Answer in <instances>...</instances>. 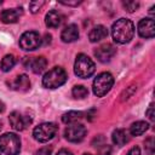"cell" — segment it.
I'll list each match as a JSON object with an SVG mask.
<instances>
[{
	"instance_id": "cell-27",
	"label": "cell",
	"mask_w": 155,
	"mask_h": 155,
	"mask_svg": "<svg viewBox=\"0 0 155 155\" xmlns=\"http://www.w3.org/2000/svg\"><path fill=\"white\" fill-rule=\"evenodd\" d=\"M52 154V147L47 145V147H42L36 151V155H51Z\"/></svg>"
},
{
	"instance_id": "cell-26",
	"label": "cell",
	"mask_w": 155,
	"mask_h": 155,
	"mask_svg": "<svg viewBox=\"0 0 155 155\" xmlns=\"http://www.w3.org/2000/svg\"><path fill=\"white\" fill-rule=\"evenodd\" d=\"M111 154V147L108 144H103L102 147H99L98 150V155H110Z\"/></svg>"
},
{
	"instance_id": "cell-9",
	"label": "cell",
	"mask_w": 155,
	"mask_h": 155,
	"mask_svg": "<svg viewBox=\"0 0 155 155\" xmlns=\"http://www.w3.org/2000/svg\"><path fill=\"white\" fill-rule=\"evenodd\" d=\"M8 120L16 131H23L31 124V119L27 115H22L19 111H12L8 116Z\"/></svg>"
},
{
	"instance_id": "cell-15",
	"label": "cell",
	"mask_w": 155,
	"mask_h": 155,
	"mask_svg": "<svg viewBox=\"0 0 155 155\" xmlns=\"http://www.w3.org/2000/svg\"><path fill=\"white\" fill-rule=\"evenodd\" d=\"M63 42H73L79 39V28L76 24H68L61 33Z\"/></svg>"
},
{
	"instance_id": "cell-2",
	"label": "cell",
	"mask_w": 155,
	"mask_h": 155,
	"mask_svg": "<svg viewBox=\"0 0 155 155\" xmlns=\"http://www.w3.org/2000/svg\"><path fill=\"white\" fill-rule=\"evenodd\" d=\"M68 76L67 73L63 68L61 67H53L52 69H50L42 78V85L46 88H57L59 86H62L63 84H65Z\"/></svg>"
},
{
	"instance_id": "cell-31",
	"label": "cell",
	"mask_w": 155,
	"mask_h": 155,
	"mask_svg": "<svg viewBox=\"0 0 155 155\" xmlns=\"http://www.w3.org/2000/svg\"><path fill=\"white\" fill-rule=\"evenodd\" d=\"M57 155H73V154H71V151H69L68 149H61V150L57 153Z\"/></svg>"
},
{
	"instance_id": "cell-4",
	"label": "cell",
	"mask_w": 155,
	"mask_h": 155,
	"mask_svg": "<svg viewBox=\"0 0 155 155\" xmlns=\"http://www.w3.org/2000/svg\"><path fill=\"white\" fill-rule=\"evenodd\" d=\"M0 151L5 155H18L21 151L19 137L12 132H7L0 136Z\"/></svg>"
},
{
	"instance_id": "cell-18",
	"label": "cell",
	"mask_w": 155,
	"mask_h": 155,
	"mask_svg": "<svg viewBox=\"0 0 155 155\" xmlns=\"http://www.w3.org/2000/svg\"><path fill=\"white\" fill-rule=\"evenodd\" d=\"M111 139H113V143L119 145V147H122L125 145L127 142H128V134L125 130L122 128H117L111 134Z\"/></svg>"
},
{
	"instance_id": "cell-23",
	"label": "cell",
	"mask_w": 155,
	"mask_h": 155,
	"mask_svg": "<svg viewBox=\"0 0 155 155\" xmlns=\"http://www.w3.org/2000/svg\"><path fill=\"white\" fill-rule=\"evenodd\" d=\"M122 6L127 12H134L139 7L138 1H122Z\"/></svg>"
},
{
	"instance_id": "cell-20",
	"label": "cell",
	"mask_w": 155,
	"mask_h": 155,
	"mask_svg": "<svg viewBox=\"0 0 155 155\" xmlns=\"http://www.w3.org/2000/svg\"><path fill=\"white\" fill-rule=\"evenodd\" d=\"M81 117H82V113H81V111H74V110H71V111H68V113L63 114L62 121H63L64 124L70 125V124L78 122Z\"/></svg>"
},
{
	"instance_id": "cell-5",
	"label": "cell",
	"mask_w": 155,
	"mask_h": 155,
	"mask_svg": "<svg viewBox=\"0 0 155 155\" xmlns=\"http://www.w3.org/2000/svg\"><path fill=\"white\" fill-rule=\"evenodd\" d=\"M113 85H114L113 75L108 71H104V73H101L96 76V79L93 80L92 90L97 97H103L111 90Z\"/></svg>"
},
{
	"instance_id": "cell-8",
	"label": "cell",
	"mask_w": 155,
	"mask_h": 155,
	"mask_svg": "<svg viewBox=\"0 0 155 155\" xmlns=\"http://www.w3.org/2000/svg\"><path fill=\"white\" fill-rule=\"evenodd\" d=\"M86 136V128L84 125L74 122L67 126L65 131H64V137L67 140L71 142V143H79L81 142Z\"/></svg>"
},
{
	"instance_id": "cell-22",
	"label": "cell",
	"mask_w": 155,
	"mask_h": 155,
	"mask_svg": "<svg viewBox=\"0 0 155 155\" xmlns=\"http://www.w3.org/2000/svg\"><path fill=\"white\" fill-rule=\"evenodd\" d=\"M71 93H73V97H74V98H76V99H84V98L87 97L88 91H87V88H86L85 86H82V85H76V86L73 87Z\"/></svg>"
},
{
	"instance_id": "cell-34",
	"label": "cell",
	"mask_w": 155,
	"mask_h": 155,
	"mask_svg": "<svg viewBox=\"0 0 155 155\" xmlns=\"http://www.w3.org/2000/svg\"><path fill=\"white\" fill-rule=\"evenodd\" d=\"M1 128H2V122L0 121V130H1Z\"/></svg>"
},
{
	"instance_id": "cell-28",
	"label": "cell",
	"mask_w": 155,
	"mask_h": 155,
	"mask_svg": "<svg viewBox=\"0 0 155 155\" xmlns=\"http://www.w3.org/2000/svg\"><path fill=\"white\" fill-rule=\"evenodd\" d=\"M145 115L149 117L150 121H154L155 120V113H154V104L153 103H150V105L148 107V109L145 111Z\"/></svg>"
},
{
	"instance_id": "cell-16",
	"label": "cell",
	"mask_w": 155,
	"mask_h": 155,
	"mask_svg": "<svg viewBox=\"0 0 155 155\" xmlns=\"http://www.w3.org/2000/svg\"><path fill=\"white\" fill-rule=\"evenodd\" d=\"M63 15L56 10H52L50 12H47L46 17H45V23L48 28H58L62 23H63Z\"/></svg>"
},
{
	"instance_id": "cell-1",
	"label": "cell",
	"mask_w": 155,
	"mask_h": 155,
	"mask_svg": "<svg viewBox=\"0 0 155 155\" xmlns=\"http://www.w3.org/2000/svg\"><path fill=\"white\" fill-rule=\"evenodd\" d=\"M134 35V25L132 21L127 18H120L114 22L111 27V36L117 44H127L133 39Z\"/></svg>"
},
{
	"instance_id": "cell-7",
	"label": "cell",
	"mask_w": 155,
	"mask_h": 155,
	"mask_svg": "<svg viewBox=\"0 0 155 155\" xmlns=\"http://www.w3.org/2000/svg\"><path fill=\"white\" fill-rule=\"evenodd\" d=\"M41 44H42L41 36L39 35V33H36L34 30L25 31L19 38V46L24 51H34V50L39 48L41 46Z\"/></svg>"
},
{
	"instance_id": "cell-33",
	"label": "cell",
	"mask_w": 155,
	"mask_h": 155,
	"mask_svg": "<svg viewBox=\"0 0 155 155\" xmlns=\"http://www.w3.org/2000/svg\"><path fill=\"white\" fill-rule=\"evenodd\" d=\"M5 110V104L2 102H0V113H2Z\"/></svg>"
},
{
	"instance_id": "cell-10",
	"label": "cell",
	"mask_w": 155,
	"mask_h": 155,
	"mask_svg": "<svg viewBox=\"0 0 155 155\" xmlns=\"http://www.w3.org/2000/svg\"><path fill=\"white\" fill-rule=\"evenodd\" d=\"M23 64L28 69L30 68L35 74H40V73H42L46 69L47 61L42 56H40V57H24Z\"/></svg>"
},
{
	"instance_id": "cell-14",
	"label": "cell",
	"mask_w": 155,
	"mask_h": 155,
	"mask_svg": "<svg viewBox=\"0 0 155 155\" xmlns=\"http://www.w3.org/2000/svg\"><path fill=\"white\" fill-rule=\"evenodd\" d=\"M8 86L12 90L23 92V91H27L30 88V80L25 74H21V75H17L13 80H11L8 82Z\"/></svg>"
},
{
	"instance_id": "cell-29",
	"label": "cell",
	"mask_w": 155,
	"mask_h": 155,
	"mask_svg": "<svg viewBox=\"0 0 155 155\" xmlns=\"http://www.w3.org/2000/svg\"><path fill=\"white\" fill-rule=\"evenodd\" d=\"M126 155H140V149L138 147H133L132 149L128 150V153Z\"/></svg>"
},
{
	"instance_id": "cell-25",
	"label": "cell",
	"mask_w": 155,
	"mask_h": 155,
	"mask_svg": "<svg viewBox=\"0 0 155 155\" xmlns=\"http://www.w3.org/2000/svg\"><path fill=\"white\" fill-rule=\"evenodd\" d=\"M145 149L150 153V154H153L154 153V150H155V144H154V138L153 137H149L147 140H145Z\"/></svg>"
},
{
	"instance_id": "cell-19",
	"label": "cell",
	"mask_w": 155,
	"mask_h": 155,
	"mask_svg": "<svg viewBox=\"0 0 155 155\" xmlns=\"http://www.w3.org/2000/svg\"><path fill=\"white\" fill-rule=\"evenodd\" d=\"M149 128V124L145 121H137L133 122L130 127V132L132 136H142Z\"/></svg>"
},
{
	"instance_id": "cell-17",
	"label": "cell",
	"mask_w": 155,
	"mask_h": 155,
	"mask_svg": "<svg viewBox=\"0 0 155 155\" xmlns=\"http://www.w3.org/2000/svg\"><path fill=\"white\" fill-rule=\"evenodd\" d=\"M108 36V29L104 25H97L94 28L91 29V31L88 33V39L91 42H97L101 41L102 39Z\"/></svg>"
},
{
	"instance_id": "cell-35",
	"label": "cell",
	"mask_w": 155,
	"mask_h": 155,
	"mask_svg": "<svg viewBox=\"0 0 155 155\" xmlns=\"http://www.w3.org/2000/svg\"><path fill=\"white\" fill-rule=\"evenodd\" d=\"M84 155H91V154H84Z\"/></svg>"
},
{
	"instance_id": "cell-24",
	"label": "cell",
	"mask_w": 155,
	"mask_h": 155,
	"mask_svg": "<svg viewBox=\"0 0 155 155\" xmlns=\"http://www.w3.org/2000/svg\"><path fill=\"white\" fill-rule=\"evenodd\" d=\"M45 4V1H42V0H40V1H31V2H29V8H30V12L31 13H36L40 8H41V6Z\"/></svg>"
},
{
	"instance_id": "cell-30",
	"label": "cell",
	"mask_w": 155,
	"mask_h": 155,
	"mask_svg": "<svg viewBox=\"0 0 155 155\" xmlns=\"http://www.w3.org/2000/svg\"><path fill=\"white\" fill-rule=\"evenodd\" d=\"M61 4L68 5V6H78L79 4H81V1H61Z\"/></svg>"
},
{
	"instance_id": "cell-13",
	"label": "cell",
	"mask_w": 155,
	"mask_h": 155,
	"mask_svg": "<svg viewBox=\"0 0 155 155\" xmlns=\"http://www.w3.org/2000/svg\"><path fill=\"white\" fill-rule=\"evenodd\" d=\"M23 15V8L22 7H17V8H6L1 12L0 15V19L1 22L10 24V23H16L19 17Z\"/></svg>"
},
{
	"instance_id": "cell-21",
	"label": "cell",
	"mask_w": 155,
	"mask_h": 155,
	"mask_svg": "<svg viewBox=\"0 0 155 155\" xmlns=\"http://www.w3.org/2000/svg\"><path fill=\"white\" fill-rule=\"evenodd\" d=\"M16 64V58L13 54H6L2 59H1V63H0V68L2 71H10Z\"/></svg>"
},
{
	"instance_id": "cell-6",
	"label": "cell",
	"mask_w": 155,
	"mask_h": 155,
	"mask_svg": "<svg viewBox=\"0 0 155 155\" xmlns=\"http://www.w3.org/2000/svg\"><path fill=\"white\" fill-rule=\"evenodd\" d=\"M57 125L53 122H44L40 124L39 126H36L33 131V137L35 140L40 142V143H45L48 142L50 139H52L54 137V134L57 133Z\"/></svg>"
},
{
	"instance_id": "cell-32",
	"label": "cell",
	"mask_w": 155,
	"mask_h": 155,
	"mask_svg": "<svg viewBox=\"0 0 155 155\" xmlns=\"http://www.w3.org/2000/svg\"><path fill=\"white\" fill-rule=\"evenodd\" d=\"M51 35L50 34H45V44H50L51 42Z\"/></svg>"
},
{
	"instance_id": "cell-12",
	"label": "cell",
	"mask_w": 155,
	"mask_h": 155,
	"mask_svg": "<svg viewBox=\"0 0 155 155\" xmlns=\"http://www.w3.org/2000/svg\"><path fill=\"white\" fill-rule=\"evenodd\" d=\"M138 34L142 38L151 39L155 35V25L153 18H143L138 23Z\"/></svg>"
},
{
	"instance_id": "cell-3",
	"label": "cell",
	"mask_w": 155,
	"mask_h": 155,
	"mask_svg": "<svg viewBox=\"0 0 155 155\" xmlns=\"http://www.w3.org/2000/svg\"><path fill=\"white\" fill-rule=\"evenodd\" d=\"M94 70H96V65L88 56L84 53H80L76 56V59L74 63V73L76 76L81 79H87L94 73Z\"/></svg>"
},
{
	"instance_id": "cell-11",
	"label": "cell",
	"mask_w": 155,
	"mask_h": 155,
	"mask_svg": "<svg viewBox=\"0 0 155 155\" xmlns=\"http://www.w3.org/2000/svg\"><path fill=\"white\" fill-rule=\"evenodd\" d=\"M116 53V48L111 45V44H103L101 45L96 51H94V56L96 58L102 62V63H107L109 62Z\"/></svg>"
}]
</instances>
